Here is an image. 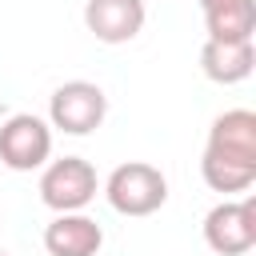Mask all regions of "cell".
Returning a JSON list of instances; mask_svg holds the SVG:
<instances>
[{
  "label": "cell",
  "instance_id": "cell-1",
  "mask_svg": "<svg viewBox=\"0 0 256 256\" xmlns=\"http://www.w3.org/2000/svg\"><path fill=\"white\" fill-rule=\"evenodd\" d=\"M104 196L120 216H152L168 204V176L148 160H128L108 172Z\"/></svg>",
  "mask_w": 256,
  "mask_h": 256
},
{
  "label": "cell",
  "instance_id": "cell-2",
  "mask_svg": "<svg viewBox=\"0 0 256 256\" xmlns=\"http://www.w3.org/2000/svg\"><path fill=\"white\" fill-rule=\"evenodd\" d=\"M96 192H100V176L84 156L48 160L40 172V200L52 212H84L96 200Z\"/></svg>",
  "mask_w": 256,
  "mask_h": 256
},
{
  "label": "cell",
  "instance_id": "cell-3",
  "mask_svg": "<svg viewBox=\"0 0 256 256\" xmlns=\"http://www.w3.org/2000/svg\"><path fill=\"white\" fill-rule=\"evenodd\" d=\"M104 116H108V96L92 80H68L48 100V124L64 136H88L104 124Z\"/></svg>",
  "mask_w": 256,
  "mask_h": 256
},
{
  "label": "cell",
  "instance_id": "cell-4",
  "mask_svg": "<svg viewBox=\"0 0 256 256\" xmlns=\"http://www.w3.org/2000/svg\"><path fill=\"white\" fill-rule=\"evenodd\" d=\"M52 160V124L36 112H16L0 124V164L12 172H32Z\"/></svg>",
  "mask_w": 256,
  "mask_h": 256
},
{
  "label": "cell",
  "instance_id": "cell-5",
  "mask_svg": "<svg viewBox=\"0 0 256 256\" xmlns=\"http://www.w3.org/2000/svg\"><path fill=\"white\" fill-rule=\"evenodd\" d=\"M204 244L216 256H244L256 244V200H220L204 216Z\"/></svg>",
  "mask_w": 256,
  "mask_h": 256
},
{
  "label": "cell",
  "instance_id": "cell-6",
  "mask_svg": "<svg viewBox=\"0 0 256 256\" xmlns=\"http://www.w3.org/2000/svg\"><path fill=\"white\" fill-rule=\"evenodd\" d=\"M148 20L144 0H84V28L100 44H128Z\"/></svg>",
  "mask_w": 256,
  "mask_h": 256
},
{
  "label": "cell",
  "instance_id": "cell-7",
  "mask_svg": "<svg viewBox=\"0 0 256 256\" xmlns=\"http://www.w3.org/2000/svg\"><path fill=\"white\" fill-rule=\"evenodd\" d=\"M204 152L228 156L240 164H256V112L252 108H228L212 120Z\"/></svg>",
  "mask_w": 256,
  "mask_h": 256
},
{
  "label": "cell",
  "instance_id": "cell-8",
  "mask_svg": "<svg viewBox=\"0 0 256 256\" xmlns=\"http://www.w3.org/2000/svg\"><path fill=\"white\" fill-rule=\"evenodd\" d=\"M104 248V228L84 212H56L44 228L48 256H96Z\"/></svg>",
  "mask_w": 256,
  "mask_h": 256
},
{
  "label": "cell",
  "instance_id": "cell-9",
  "mask_svg": "<svg viewBox=\"0 0 256 256\" xmlns=\"http://www.w3.org/2000/svg\"><path fill=\"white\" fill-rule=\"evenodd\" d=\"M200 68L212 84H240L256 68V40H204Z\"/></svg>",
  "mask_w": 256,
  "mask_h": 256
},
{
  "label": "cell",
  "instance_id": "cell-10",
  "mask_svg": "<svg viewBox=\"0 0 256 256\" xmlns=\"http://www.w3.org/2000/svg\"><path fill=\"white\" fill-rule=\"evenodd\" d=\"M200 176H204V184H208L212 192L232 196V192H248V188L256 184V164H240V160L204 152V156H200Z\"/></svg>",
  "mask_w": 256,
  "mask_h": 256
},
{
  "label": "cell",
  "instance_id": "cell-11",
  "mask_svg": "<svg viewBox=\"0 0 256 256\" xmlns=\"http://www.w3.org/2000/svg\"><path fill=\"white\" fill-rule=\"evenodd\" d=\"M208 40H252L256 36V0H240L216 12H204Z\"/></svg>",
  "mask_w": 256,
  "mask_h": 256
},
{
  "label": "cell",
  "instance_id": "cell-12",
  "mask_svg": "<svg viewBox=\"0 0 256 256\" xmlns=\"http://www.w3.org/2000/svg\"><path fill=\"white\" fill-rule=\"evenodd\" d=\"M200 12H216V8H228V4H240V0H196Z\"/></svg>",
  "mask_w": 256,
  "mask_h": 256
},
{
  "label": "cell",
  "instance_id": "cell-13",
  "mask_svg": "<svg viewBox=\"0 0 256 256\" xmlns=\"http://www.w3.org/2000/svg\"><path fill=\"white\" fill-rule=\"evenodd\" d=\"M0 256H8V252H0Z\"/></svg>",
  "mask_w": 256,
  "mask_h": 256
}]
</instances>
